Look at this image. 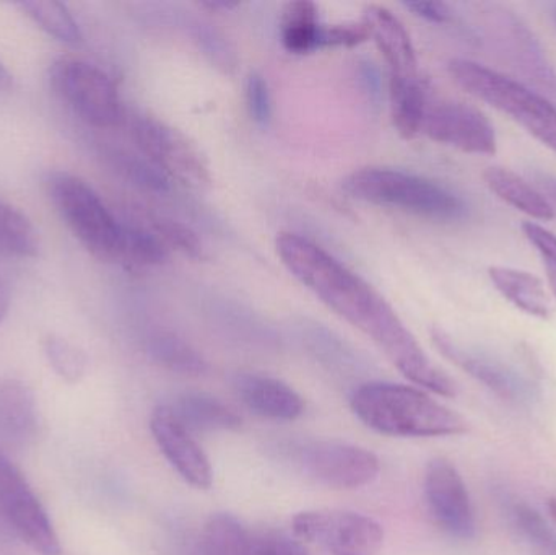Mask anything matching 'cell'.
Listing matches in <instances>:
<instances>
[{"label": "cell", "mask_w": 556, "mask_h": 555, "mask_svg": "<svg viewBox=\"0 0 556 555\" xmlns=\"http://www.w3.org/2000/svg\"><path fill=\"white\" fill-rule=\"evenodd\" d=\"M277 254L301 286L368 336L405 378L440 396H456L450 375L430 361L397 313L358 274L298 234H281Z\"/></svg>", "instance_id": "6da1fadb"}, {"label": "cell", "mask_w": 556, "mask_h": 555, "mask_svg": "<svg viewBox=\"0 0 556 555\" xmlns=\"http://www.w3.org/2000/svg\"><path fill=\"white\" fill-rule=\"evenodd\" d=\"M353 414L375 432L391 437H451L467 432L463 416L414 387L366 383L350 401Z\"/></svg>", "instance_id": "7a4b0ae2"}, {"label": "cell", "mask_w": 556, "mask_h": 555, "mask_svg": "<svg viewBox=\"0 0 556 555\" xmlns=\"http://www.w3.org/2000/svg\"><path fill=\"white\" fill-rule=\"evenodd\" d=\"M343 189L358 201L430 220H460L467 214L466 202L459 195L431 179L401 169L376 166L358 169L346 176Z\"/></svg>", "instance_id": "3957f363"}, {"label": "cell", "mask_w": 556, "mask_h": 555, "mask_svg": "<svg viewBox=\"0 0 556 555\" xmlns=\"http://www.w3.org/2000/svg\"><path fill=\"white\" fill-rule=\"evenodd\" d=\"M46 189L62 222L91 256L121 263L124 222L87 181L68 172H51L46 176Z\"/></svg>", "instance_id": "277c9868"}, {"label": "cell", "mask_w": 556, "mask_h": 555, "mask_svg": "<svg viewBox=\"0 0 556 555\" xmlns=\"http://www.w3.org/2000/svg\"><path fill=\"white\" fill-rule=\"evenodd\" d=\"M447 72L463 90L508 114L556 153V108L551 101L519 81L467 59H453Z\"/></svg>", "instance_id": "5b68a950"}, {"label": "cell", "mask_w": 556, "mask_h": 555, "mask_svg": "<svg viewBox=\"0 0 556 555\" xmlns=\"http://www.w3.org/2000/svg\"><path fill=\"white\" fill-rule=\"evenodd\" d=\"M51 84L75 114L98 129L123 121L119 91L106 72L81 59L61 58L52 64Z\"/></svg>", "instance_id": "8992f818"}, {"label": "cell", "mask_w": 556, "mask_h": 555, "mask_svg": "<svg viewBox=\"0 0 556 555\" xmlns=\"http://www.w3.org/2000/svg\"><path fill=\"white\" fill-rule=\"evenodd\" d=\"M134 142L169 179L192 189L212 185L211 166L198 146L186 134L159 117L137 116L130 124Z\"/></svg>", "instance_id": "52a82bcc"}, {"label": "cell", "mask_w": 556, "mask_h": 555, "mask_svg": "<svg viewBox=\"0 0 556 555\" xmlns=\"http://www.w3.org/2000/svg\"><path fill=\"white\" fill-rule=\"evenodd\" d=\"M294 537L330 555H378L384 530L366 515L346 510L303 512L293 518Z\"/></svg>", "instance_id": "ba28073f"}, {"label": "cell", "mask_w": 556, "mask_h": 555, "mask_svg": "<svg viewBox=\"0 0 556 555\" xmlns=\"http://www.w3.org/2000/svg\"><path fill=\"white\" fill-rule=\"evenodd\" d=\"M0 515L16 537L41 555H61L54 525L23 472L0 450Z\"/></svg>", "instance_id": "9c48e42d"}, {"label": "cell", "mask_w": 556, "mask_h": 555, "mask_svg": "<svg viewBox=\"0 0 556 555\" xmlns=\"http://www.w3.org/2000/svg\"><path fill=\"white\" fill-rule=\"evenodd\" d=\"M293 453L301 471L326 488L353 491L371 484L379 475V459L362 446L313 442L298 446Z\"/></svg>", "instance_id": "30bf717a"}, {"label": "cell", "mask_w": 556, "mask_h": 555, "mask_svg": "<svg viewBox=\"0 0 556 555\" xmlns=\"http://www.w3.org/2000/svg\"><path fill=\"white\" fill-rule=\"evenodd\" d=\"M421 134L433 142L473 155H495L498 149L495 127L489 117L463 101L430 98Z\"/></svg>", "instance_id": "8fae6325"}, {"label": "cell", "mask_w": 556, "mask_h": 555, "mask_svg": "<svg viewBox=\"0 0 556 555\" xmlns=\"http://www.w3.org/2000/svg\"><path fill=\"white\" fill-rule=\"evenodd\" d=\"M425 497L437 524L457 540H472L477 524L469 492L456 466L447 459L430 462L425 471Z\"/></svg>", "instance_id": "7c38bea8"}, {"label": "cell", "mask_w": 556, "mask_h": 555, "mask_svg": "<svg viewBox=\"0 0 556 555\" xmlns=\"http://www.w3.org/2000/svg\"><path fill=\"white\" fill-rule=\"evenodd\" d=\"M433 341L444 357L450 358L460 370L485 384L489 390L498 394L503 400L526 403L534 396V383H531L511 365L505 364L485 352L473 351V349L459 344L441 329H433Z\"/></svg>", "instance_id": "4fadbf2b"}, {"label": "cell", "mask_w": 556, "mask_h": 555, "mask_svg": "<svg viewBox=\"0 0 556 555\" xmlns=\"http://www.w3.org/2000/svg\"><path fill=\"white\" fill-rule=\"evenodd\" d=\"M150 430L160 452L169 466L178 472L179 478L192 488L207 491L214 482L211 462L191 436V430L186 429L176 419L168 404H163L153 411L150 417Z\"/></svg>", "instance_id": "5bb4252c"}, {"label": "cell", "mask_w": 556, "mask_h": 555, "mask_svg": "<svg viewBox=\"0 0 556 555\" xmlns=\"http://www.w3.org/2000/svg\"><path fill=\"white\" fill-rule=\"evenodd\" d=\"M363 22L376 42L389 71V85H407L421 80L417 52L404 23L381 5H369Z\"/></svg>", "instance_id": "9a60e30c"}, {"label": "cell", "mask_w": 556, "mask_h": 555, "mask_svg": "<svg viewBox=\"0 0 556 555\" xmlns=\"http://www.w3.org/2000/svg\"><path fill=\"white\" fill-rule=\"evenodd\" d=\"M489 26L498 41L500 49L508 54L513 64L556 97L555 68L552 67L547 55L544 54L532 33L515 16L505 12H493L490 15Z\"/></svg>", "instance_id": "2e32d148"}, {"label": "cell", "mask_w": 556, "mask_h": 555, "mask_svg": "<svg viewBox=\"0 0 556 555\" xmlns=\"http://www.w3.org/2000/svg\"><path fill=\"white\" fill-rule=\"evenodd\" d=\"M235 390L241 403L264 419L288 422L304 413L303 398L283 381L267 375H238Z\"/></svg>", "instance_id": "e0dca14e"}, {"label": "cell", "mask_w": 556, "mask_h": 555, "mask_svg": "<svg viewBox=\"0 0 556 555\" xmlns=\"http://www.w3.org/2000/svg\"><path fill=\"white\" fill-rule=\"evenodd\" d=\"M38 430V406L33 391L12 378H0V450L25 446Z\"/></svg>", "instance_id": "ac0fdd59"}, {"label": "cell", "mask_w": 556, "mask_h": 555, "mask_svg": "<svg viewBox=\"0 0 556 555\" xmlns=\"http://www.w3.org/2000/svg\"><path fill=\"white\" fill-rule=\"evenodd\" d=\"M168 406L188 430H235L241 426L237 411L211 394L189 391Z\"/></svg>", "instance_id": "d6986e66"}, {"label": "cell", "mask_w": 556, "mask_h": 555, "mask_svg": "<svg viewBox=\"0 0 556 555\" xmlns=\"http://www.w3.org/2000/svg\"><path fill=\"white\" fill-rule=\"evenodd\" d=\"M489 276L495 289L516 308L535 318H551L552 303L541 279L526 270L505 266L490 267Z\"/></svg>", "instance_id": "ffe728a7"}, {"label": "cell", "mask_w": 556, "mask_h": 555, "mask_svg": "<svg viewBox=\"0 0 556 555\" xmlns=\"http://www.w3.org/2000/svg\"><path fill=\"white\" fill-rule=\"evenodd\" d=\"M483 179L493 194L498 195L502 201L518 209L522 214L535 220H554V204L545 198L544 192L538 191L534 186L529 185L511 169L493 166L486 169Z\"/></svg>", "instance_id": "44dd1931"}, {"label": "cell", "mask_w": 556, "mask_h": 555, "mask_svg": "<svg viewBox=\"0 0 556 555\" xmlns=\"http://www.w3.org/2000/svg\"><path fill=\"white\" fill-rule=\"evenodd\" d=\"M323 23L319 10L309 0L287 3L281 10L280 39L291 54H309L319 49Z\"/></svg>", "instance_id": "7402d4cb"}, {"label": "cell", "mask_w": 556, "mask_h": 555, "mask_svg": "<svg viewBox=\"0 0 556 555\" xmlns=\"http://www.w3.org/2000/svg\"><path fill=\"white\" fill-rule=\"evenodd\" d=\"M194 555H256V543L237 518L218 514L202 528Z\"/></svg>", "instance_id": "603a6c76"}, {"label": "cell", "mask_w": 556, "mask_h": 555, "mask_svg": "<svg viewBox=\"0 0 556 555\" xmlns=\"http://www.w3.org/2000/svg\"><path fill=\"white\" fill-rule=\"evenodd\" d=\"M392 123L404 139H414L421 134L425 113H427L428 94L424 80L407 85H391Z\"/></svg>", "instance_id": "cb8c5ba5"}, {"label": "cell", "mask_w": 556, "mask_h": 555, "mask_svg": "<svg viewBox=\"0 0 556 555\" xmlns=\"http://www.w3.org/2000/svg\"><path fill=\"white\" fill-rule=\"evenodd\" d=\"M147 352L152 361L176 374L201 375L207 370V362L185 339L173 332L160 331L150 336Z\"/></svg>", "instance_id": "d4e9b609"}, {"label": "cell", "mask_w": 556, "mask_h": 555, "mask_svg": "<svg viewBox=\"0 0 556 555\" xmlns=\"http://www.w3.org/2000/svg\"><path fill=\"white\" fill-rule=\"evenodd\" d=\"M0 253L7 256L35 257L39 237L35 225L20 209L0 199Z\"/></svg>", "instance_id": "484cf974"}, {"label": "cell", "mask_w": 556, "mask_h": 555, "mask_svg": "<svg viewBox=\"0 0 556 555\" xmlns=\"http://www.w3.org/2000/svg\"><path fill=\"white\" fill-rule=\"evenodd\" d=\"M169 250L149 225L124 222L121 264L134 269L159 266L168 257Z\"/></svg>", "instance_id": "4316f807"}, {"label": "cell", "mask_w": 556, "mask_h": 555, "mask_svg": "<svg viewBox=\"0 0 556 555\" xmlns=\"http://www.w3.org/2000/svg\"><path fill=\"white\" fill-rule=\"evenodd\" d=\"M18 7L42 31L65 45H78L84 39L77 20L65 3L31 0V2L18 3Z\"/></svg>", "instance_id": "83f0119b"}, {"label": "cell", "mask_w": 556, "mask_h": 555, "mask_svg": "<svg viewBox=\"0 0 556 555\" xmlns=\"http://www.w3.org/2000/svg\"><path fill=\"white\" fill-rule=\"evenodd\" d=\"M104 155L110 160L111 166L130 185L146 189V191H168L172 179L162 169L156 168L152 162H149L146 156L134 155L126 150L117 149L108 150Z\"/></svg>", "instance_id": "f1b7e54d"}, {"label": "cell", "mask_w": 556, "mask_h": 555, "mask_svg": "<svg viewBox=\"0 0 556 555\" xmlns=\"http://www.w3.org/2000/svg\"><path fill=\"white\" fill-rule=\"evenodd\" d=\"M42 348H45L46 358H48L52 370L67 383H78L87 374V355L80 348L72 344L62 336L49 335L45 339Z\"/></svg>", "instance_id": "f546056e"}, {"label": "cell", "mask_w": 556, "mask_h": 555, "mask_svg": "<svg viewBox=\"0 0 556 555\" xmlns=\"http://www.w3.org/2000/svg\"><path fill=\"white\" fill-rule=\"evenodd\" d=\"M508 517L522 538L547 555H556V533L545 518L525 502L508 505Z\"/></svg>", "instance_id": "4dcf8cb0"}, {"label": "cell", "mask_w": 556, "mask_h": 555, "mask_svg": "<svg viewBox=\"0 0 556 555\" xmlns=\"http://www.w3.org/2000/svg\"><path fill=\"white\" fill-rule=\"evenodd\" d=\"M149 227L159 235L160 240L165 243L168 250L178 251L186 257L195 261L207 260L204 244L199 240L198 234L182 222L173 218L152 217Z\"/></svg>", "instance_id": "1f68e13d"}, {"label": "cell", "mask_w": 556, "mask_h": 555, "mask_svg": "<svg viewBox=\"0 0 556 555\" xmlns=\"http://www.w3.org/2000/svg\"><path fill=\"white\" fill-rule=\"evenodd\" d=\"M522 234L541 254L542 263L547 269L548 283L556 297V235L534 222L522 224Z\"/></svg>", "instance_id": "d6a6232c"}, {"label": "cell", "mask_w": 556, "mask_h": 555, "mask_svg": "<svg viewBox=\"0 0 556 555\" xmlns=\"http://www.w3.org/2000/svg\"><path fill=\"white\" fill-rule=\"evenodd\" d=\"M369 39L368 26L365 22L340 23V25H323L319 49L353 48Z\"/></svg>", "instance_id": "836d02e7"}, {"label": "cell", "mask_w": 556, "mask_h": 555, "mask_svg": "<svg viewBox=\"0 0 556 555\" xmlns=\"http://www.w3.org/2000/svg\"><path fill=\"white\" fill-rule=\"evenodd\" d=\"M247 103L251 117L261 126H267L273 117V98H270L269 84L257 72L248 77Z\"/></svg>", "instance_id": "e575fe53"}, {"label": "cell", "mask_w": 556, "mask_h": 555, "mask_svg": "<svg viewBox=\"0 0 556 555\" xmlns=\"http://www.w3.org/2000/svg\"><path fill=\"white\" fill-rule=\"evenodd\" d=\"M256 543V555H307L296 541L283 534H264Z\"/></svg>", "instance_id": "d590c367"}, {"label": "cell", "mask_w": 556, "mask_h": 555, "mask_svg": "<svg viewBox=\"0 0 556 555\" xmlns=\"http://www.w3.org/2000/svg\"><path fill=\"white\" fill-rule=\"evenodd\" d=\"M404 5L415 15L431 23H447L451 20L450 7L443 2H405Z\"/></svg>", "instance_id": "8d00e7d4"}, {"label": "cell", "mask_w": 556, "mask_h": 555, "mask_svg": "<svg viewBox=\"0 0 556 555\" xmlns=\"http://www.w3.org/2000/svg\"><path fill=\"white\" fill-rule=\"evenodd\" d=\"M535 179H538V185L541 186L542 191L548 195V201L556 205V176L548 175V173H538L535 175Z\"/></svg>", "instance_id": "74e56055"}, {"label": "cell", "mask_w": 556, "mask_h": 555, "mask_svg": "<svg viewBox=\"0 0 556 555\" xmlns=\"http://www.w3.org/2000/svg\"><path fill=\"white\" fill-rule=\"evenodd\" d=\"M10 308V292L9 287H7L5 280L0 276V323L5 319V316L9 315Z\"/></svg>", "instance_id": "f35d334b"}, {"label": "cell", "mask_w": 556, "mask_h": 555, "mask_svg": "<svg viewBox=\"0 0 556 555\" xmlns=\"http://www.w3.org/2000/svg\"><path fill=\"white\" fill-rule=\"evenodd\" d=\"M13 87V75L10 74L9 68L0 61V91L10 90Z\"/></svg>", "instance_id": "ab89813d"}, {"label": "cell", "mask_w": 556, "mask_h": 555, "mask_svg": "<svg viewBox=\"0 0 556 555\" xmlns=\"http://www.w3.org/2000/svg\"><path fill=\"white\" fill-rule=\"evenodd\" d=\"M548 512H551L552 518H554V521L556 524V497L552 499V501L548 502Z\"/></svg>", "instance_id": "60d3db41"}, {"label": "cell", "mask_w": 556, "mask_h": 555, "mask_svg": "<svg viewBox=\"0 0 556 555\" xmlns=\"http://www.w3.org/2000/svg\"><path fill=\"white\" fill-rule=\"evenodd\" d=\"M555 22H556V13H555Z\"/></svg>", "instance_id": "b9f144b4"}]
</instances>
